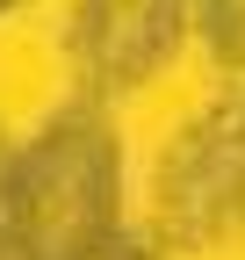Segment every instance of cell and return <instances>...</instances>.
<instances>
[{
    "label": "cell",
    "instance_id": "3957f363",
    "mask_svg": "<svg viewBox=\"0 0 245 260\" xmlns=\"http://www.w3.org/2000/svg\"><path fill=\"white\" fill-rule=\"evenodd\" d=\"M180 44V0H87L79 58L94 87H130Z\"/></svg>",
    "mask_w": 245,
    "mask_h": 260
},
{
    "label": "cell",
    "instance_id": "6da1fadb",
    "mask_svg": "<svg viewBox=\"0 0 245 260\" xmlns=\"http://www.w3.org/2000/svg\"><path fill=\"white\" fill-rule=\"evenodd\" d=\"M115 145L94 116H65L44 130L29 159H8V188H0V217L36 260H79L115 232Z\"/></svg>",
    "mask_w": 245,
    "mask_h": 260
},
{
    "label": "cell",
    "instance_id": "7a4b0ae2",
    "mask_svg": "<svg viewBox=\"0 0 245 260\" xmlns=\"http://www.w3.org/2000/svg\"><path fill=\"white\" fill-rule=\"evenodd\" d=\"M159 210L180 246H209L245 210V102L209 109L159 167Z\"/></svg>",
    "mask_w": 245,
    "mask_h": 260
},
{
    "label": "cell",
    "instance_id": "5b68a950",
    "mask_svg": "<svg viewBox=\"0 0 245 260\" xmlns=\"http://www.w3.org/2000/svg\"><path fill=\"white\" fill-rule=\"evenodd\" d=\"M0 8H15V0H0Z\"/></svg>",
    "mask_w": 245,
    "mask_h": 260
},
{
    "label": "cell",
    "instance_id": "277c9868",
    "mask_svg": "<svg viewBox=\"0 0 245 260\" xmlns=\"http://www.w3.org/2000/svg\"><path fill=\"white\" fill-rule=\"evenodd\" d=\"M0 188H8V152H0Z\"/></svg>",
    "mask_w": 245,
    "mask_h": 260
}]
</instances>
